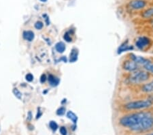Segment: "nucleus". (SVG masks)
<instances>
[{"label":"nucleus","instance_id":"obj_19","mask_svg":"<svg viewBox=\"0 0 153 135\" xmlns=\"http://www.w3.org/2000/svg\"><path fill=\"white\" fill-rule=\"evenodd\" d=\"M65 108L64 107H61L59 108V109L56 110V114H57L58 115H63L65 113Z\"/></svg>","mask_w":153,"mask_h":135},{"label":"nucleus","instance_id":"obj_9","mask_svg":"<svg viewBox=\"0 0 153 135\" xmlns=\"http://www.w3.org/2000/svg\"><path fill=\"white\" fill-rule=\"evenodd\" d=\"M142 90L146 93H153V80L143 85Z\"/></svg>","mask_w":153,"mask_h":135},{"label":"nucleus","instance_id":"obj_21","mask_svg":"<svg viewBox=\"0 0 153 135\" xmlns=\"http://www.w3.org/2000/svg\"><path fill=\"white\" fill-rule=\"evenodd\" d=\"M63 38H64V40H65V41L68 42V43H70V42H71V40H72V39H71V36H70V34H68V32L65 33V34H64Z\"/></svg>","mask_w":153,"mask_h":135},{"label":"nucleus","instance_id":"obj_18","mask_svg":"<svg viewBox=\"0 0 153 135\" xmlns=\"http://www.w3.org/2000/svg\"><path fill=\"white\" fill-rule=\"evenodd\" d=\"M49 126H50L51 128L53 130V131H56L58 128V125L55 122L51 121L49 123Z\"/></svg>","mask_w":153,"mask_h":135},{"label":"nucleus","instance_id":"obj_12","mask_svg":"<svg viewBox=\"0 0 153 135\" xmlns=\"http://www.w3.org/2000/svg\"><path fill=\"white\" fill-rule=\"evenodd\" d=\"M23 38L26 40L31 42L34 38V33L32 31H25L23 32Z\"/></svg>","mask_w":153,"mask_h":135},{"label":"nucleus","instance_id":"obj_27","mask_svg":"<svg viewBox=\"0 0 153 135\" xmlns=\"http://www.w3.org/2000/svg\"><path fill=\"white\" fill-rule=\"evenodd\" d=\"M39 1H41L42 2H46L47 1V0H39Z\"/></svg>","mask_w":153,"mask_h":135},{"label":"nucleus","instance_id":"obj_26","mask_svg":"<svg viewBox=\"0 0 153 135\" xmlns=\"http://www.w3.org/2000/svg\"><path fill=\"white\" fill-rule=\"evenodd\" d=\"M42 113L39 111V110H38V114H37V116H36V119H39V117H40L42 116Z\"/></svg>","mask_w":153,"mask_h":135},{"label":"nucleus","instance_id":"obj_1","mask_svg":"<svg viewBox=\"0 0 153 135\" xmlns=\"http://www.w3.org/2000/svg\"><path fill=\"white\" fill-rule=\"evenodd\" d=\"M150 113L149 112H140L137 113H134L126 115L123 117L120 120V124L123 126L129 128L130 129L134 128L138 124L141 122L143 119L147 116Z\"/></svg>","mask_w":153,"mask_h":135},{"label":"nucleus","instance_id":"obj_11","mask_svg":"<svg viewBox=\"0 0 153 135\" xmlns=\"http://www.w3.org/2000/svg\"><path fill=\"white\" fill-rule=\"evenodd\" d=\"M78 51L76 48H73L71 50L70 55V61L71 63L75 62L76 61L78 60Z\"/></svg>","mask_w":153,"mask_h":135},{"label":"nucleus","instance_id":"obj_7","mask_svg":"<svg viewBox=\"0 0 153 135\" xmlns=\"http://www.w3.org/2000/svg\"><path fill=\"white\" fill-rule=\"evenodd\" d=\"M130 56H131V60L135 61V63H137V64L138 63H140V64H142L143 66L150 61L149 60H147V59H146L144 57H140V56H137L132 53L131 54Z\"/></svg>","mask_w":153,"mask_h":135},{"label":"nucleus","instance_id":"obj_2","mask_svg":"<svg viewBox=\"0 0 153 135\" xmlns=\"http://www.w3.org/2000/svg\"><path fill=\"white\" fill-rule=\"evenodd\" d=\"M153 104V100H141L137 101H133L127 103L125 105V108L128 110H135V109H146L151 107Z\"/></svg>","mask_w":153,"mask_h":135},{"label":"nucleus","instance_id":"obj_3","mask_svg":"<svg viewBox=\"0 0 153 135\" xmlns=\"http://www.w3.org/2000/svg\"><path fill=\"white\" fill-rule=\"evenodd\" d=\"M150 78V73L146 71H136L130 75L129 77V81L131 83H141L146 81Z\"/></svg>","mask_w":153,"mask_h":135},{"label":"nucleus","instance_id":"obj_17","mask_svg":"<svg viewBox=\"0 0 153 135\" xmlns=\"http://www.w3.org/2000/svg\"><path fill=\"white\" fill-rule=\"evenodd\" d=\"M12 92H13V94L16 97V98H18L19 100H21L22 94L18 89H16V88H14Z\"/></svg>","mask_w":153,"mask_h":135},{"label":"nucleus","instance_id":"obj_8","mask_svg":"<svg viewBox=\"0 0 153 135\" xmlns=\"http://www.w3.org/2000/svg\"><path fill=\"white\" fill-rule=\"evenodd\" d=\"M48 82L49 84L53 87H55V86H57L59 84V82H60V80L59 78L53 75H50L48 76Z\"/></svg>","mask_w":153,"mask_h":135},{"label":"nucleus","instance_id":"obj_22","mask_svg":"<svg viewBox=\"0 0 153 135\" xmlns=\"http://www.w3.org/2000/svg\"><path fill=\"white\" fill-rule=\"evenodd\" d=\"M25 78L28 82H31L33 80V75H32V74L29 73L25 76Z\"/></svg>","mask_w":153,"mask_h":135},{"label":"nucleus","instance_id":"obj_6","mask_svg":"<svg viewBox=\"0 0 153 135\" xmlns=\"http://www.w3.org/2000/svg\"><path fill=\"white\" fill-rule=\"evenodd\" d=\"M150 44V40L147 37H141L136 42V46L139 48H144L149 46Z\"/></svg>","mask_w":153,"mask_h":135},{"label":"nucleus","instance_id":"obj_5","mask_svg":"<svg viewBox=\"0 0 153 135\" xmlns=\"http://www.w3.org/2000/svg\"><path fill=\"white\" fill-rule=\"evenodd\" d=\"M123 67L125 70L130 71V72H134V71L137 70L138 66L137 63H135V61L133 60H127L125 61V62L123 63Z\"/></svg>","mask_w":153,"mask_h":135},{"label":"nucleus","instance_id":"obj_16","mask_svg":"<svg viewBox=\"0 0 153 135\" xmlns=\"http://www.w3.org/2000/svg\"><path fill=\"white\" fill-rule=\"evenodd\" d=\"M144 68L147 72L153 74V63L151 61H149V62L146 63V64L144 66Z\"/></svg>","mask_w":153,"mask_h":135},{"label":"nucleus","instance_id":"obj_28","mask_svg":"<svg viewBox=\"0 0 153 135\" xmlns=\"http://www.w3.org/2000/svg\"><path fill=\"white\" fill-rule=\"evenodd\" d=\"M147 135H153V133H151V134H147Z\"/></svg>","mask_w":153,"mask_h":135},{"label":"nucleus","instance_id":"obj_13","mask_svg":"<svg viewBox=\"0 0 153 135\" xmlns=\"http://www.w3.org/2000/svg\"><path fill=\"white\" fill-rule=\"evenodd\" d=\"M55 49L58 53H63L65 50V44L62 43V42H59V43H56L55 45Z\"/></svg>","mask_w":153,"mask_h":135},{"label":"nucleus","instance_id":"obj_14","mask_svg":"<svg viewBox=\"0 0 153 135\" xmlns=\"http://www.w3.org/2000/svg\"><path fill=\"white\" fill-rule=\"evenodd\" d=\"M131 49H133V46L128 45L127 43H124L123 45H122L121 46H120L119 48H118V53H121L123 52H124V51L131 50Z\"/></svg>","mask_w":153,"mask_h":135},{"label":"nucleus","instance_id":"obj_15","mask_svg":"<svg viewBox=\"0 0 153 135\" xmlns=\"http://www.w3.org/2000/svg\"><path fill=\"white\" fill-rule=\"evenodd\" d=\"M67 117L74 122V124H76L78 120V117L77 115L75 113H74L72 111H68L67 113Z\"/></svg>","mask_w":153,"mask_h":135},{"label":"nucleus","instance_id":"obj_24","mask_svg":"<svg viewBox=\"0 0 153 135\" xmlns=\"http://www.w3.org/2000/svg\"><path fill=\"white\" fill-rule=\"evenodd\" d=\"M46 75H43L41 76V78H40V82L42 83H44V82L46 81Z\"/></svg>","mask_w":153,"mask_h":135},{"label":"nucleus","instance_id":"obj_20","mask_svg":"<svg viewBox=\"0 0 153 135\" xmlns=\"http://www.w3.org/2000/svg\"><path fill=\"white\" fill-rule=\"evenodd\" d=\"M44 24L41 21H37L35 24V28L37 29H42L43 28Z\"/></svg>","mask_w":153,"mask_h":135},{"label":"nucleus","instance_id":"obj_25","mask_svg":"<svg viewBox=\"0 0 153 135\" xmlns=\"http://www.w3.org/2000/svg\"><path fill=\"white\" fill-rule=\"evenodd\" d=\"M31 119H32V114H31V112L29 111L27 114V120L28 121H31Z\"/></svg>","mask_w":153,"mask_h":135},{"label":"nucleus","instance_id":"obj_4","mask_svg":"<svg viewBox=\"0 0 153 135\" xmlns=\"http://www.w3.org/2000/svg\"><path fill=\"white\" fill-rule=\"evenodd\" d=\"M147 5L145 0H131L129 3V6L133 10H141L144 8Z\"/></svg>","mask_w":153,"mask_h":135},{"label":"nucleus","instance_id":"obj_10","mask_svg":"<svg viewBox=\"0 0 153 135\" xmlns=\"http://www.w3.org/2000/svg\"><path fill=\"white\" fill-rule=\"evenodd\" d=\"M142 16L144 19H150L153 17V7L148 8L143 12Z\"/></svg>","mask_w":153,"mask_h":135},{"label":"nucleus","instance_id":"obj_23","mask_svg":"<svg viewBox=\"0 0 153 135\" xmlns=\"http://www.w3.org/2000/svg\"><path fill=\"white\" fill-rule=\"evenodd\" d=\"M60 133L62 135H67V130L65 127H61L60 128Z\"/></svg>","mask_w":153,"mask_h":135}]
</instances>
